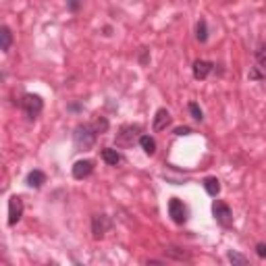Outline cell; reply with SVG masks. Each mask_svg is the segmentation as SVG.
<instances>
[{
  "label": "cell",
  "instance_id": "obj_22",
  "mask_svg": "<svg viewBox=\"0 0 266 266\" xmlns=\"http://www.w3.org/2000/svg\"><path fill=\"white\" fill-rule=\"evenodd\" d=\"M256 254L260 256V258H266V243H258V246H256Z\"/></svg>",
  "mask_w": 266,
  "mask_h": 266
},
{
  "label": "cell",
  "instance_id": "obj_13",
  "mask_svg": "<svg viewBox=\"0 0 266 266\" xmlns=\"http://www.w3.org/2000/svg\"><path fill=\"white\" fill-rule=\"evenodd\" d=\"M11 44H13V31L7 25H3V27H0V50L9 52L11 50Z\"/></svg>",
  "mask_w": 266,
  "mask_h": 266
},
{
  "label": "cell",
  "instance_id": "obj_24",
  "mask_svg": "<svg viewBox=\"0 0 266 266\" xmlns=\"http://www.w3.org/2000/svg\"><path fill=\"white\" fill-rule=\"evenodd\" d=\"M66 3H69V9H71V11H77V9H79V0H66Z\"/></svg>",
  "mask_w": 266,
  "mask_h": 266
},
{
  "label": "cell",
  "instance_id": "obj_1",
  "mask_svg": "<svg viewBox=\"0 0 266 266\" xmlns=\"http://www.w3.org/2000/svg\"><path fill=\"white\" fill-rule=\"evenodd\" d=\"M96 138H98V131L94 125H77L75 131H73V146L77 150H90L94 144H96Z\"/></svg>",
  "mask_w": 266,
  "mask_h": 266
},
{
  "label": "cell",
  "instance_id": "obj_6",
  "mask_svg": "<svg viewBox=\"0 0 266 266\" xmlns=\"http://www.w3.org/2000/svg\"><path fill=\"white\" fill-rule=\"evenodd\" d=\"M169 216L175 220L177 225H183L187 220V208H185V204L181 202L179 197H173L169 202Z\"/></svg>",
  "mask_w": 266,
  "mask_h": 266
},
{
  "label": "cell",
  "instance_id": "obj_12",
  "mask_svg": "<svg viewBox=\"0 0 266 266\" xmlns=\"http://www.w3.org/2000/svg\"><path fill=\"white\" fill-rule=\"evenodd\" d=\"M102 160H104L106 164H110V167H117V164L123 160V156H121L117 150H113V148H104V150H102Z\"/></svg>",
  "mask_w": 266,
  "mask_h": 266
},
{
  "label": "cell",
  "instance_id": "obj_17",
  "mask_svg": "<svg viewBox=\"0 0 266 266\" xmlns=\"http://www.w3.org/2000/svg\"><path fill=\"white\" fill-rule=\"evenodd\" d=\"M256 60H258V64H260V69L266 71V44H264V42L258 44V48H256Z\"/></svg>",
  "mask_w": 266,
  "mask_h": 266
},
{
  "label": "cell",
  "instance_id": "obj_2",
  "mask_svg": "<svg viewBox=\"0 0 266 266\" xmlns=\"http://www.w3.org/2000/svg\"><path fill=\"white\" fill-rule=\"evenodd\" d=\"M19 108L23 110V113L27 115V119H38L42 108H44V100L38 96V94H23L19 100Z\"/></svg>",
  "mask_w": 266,
  "mask_h": 266
},
{
  "label": "cell",
  "instance_id": "obj_15",
  "mask_svg": "<svg viewBox=\"0 0 266 266\" xmlns=\"http://www.w3.org/2000/svg\"><path fill=\"white\" fill-rule=\"evenodd\" d=\"M140 146H142V150L148 154V156H154V154H156V142H154V138H150V136H142L140 138Z\"/></svg>",
  "mask_w": 266,
  "mask_h": 266
},
{
  "label": "cell",
  "instance_id": "obj_14",
  "mask_svg": "<svg viewBox=\"0 0 266 266\" xmlns=\"http://www.w3.org/2000/svg\"><path fill=\"white\" fill-rule=\"evenodd\" d=\"M204 189L208 191V195L216 197L220 193V181L216 179V177H206V179H204Z\"/></svg>",
  "mask_w": 266,
  "mask_h": 266
},
{
  "label": "cell",
  "instance_id": "obj_5",
  "mask_svg": "<svg viewBox=\"0 0 266 266\" xmlns=\"http://www.w3.org/2000/svg\"><path fill=\"white\" fill-rule=\"evenodd\" d=\"M110 227H113V220H110L106 214H94L92 216V233H94L96 239H102L110 231Z\"/></svg>",
  "mask_w": 266,
  "mask_h": 266
},
{
  "label": "cell",
  "instance_id": "obj_18",
  "mask_svg": "<svg viewBox=\"0 0 266 266\" xmlns=\"http://www.w3.org/2000/svg\"><path fill=\"white\" fill-rule=\"evenodd\" d=\"M227 260H229L231 264H241V266L250 262L246 256H243V254H237V252H229V254H227Z\"/></svg>",
  "mask_w": 266,
  "mask_h": 266
},
{
  "label": "cell",
  "instance_id": "obj_10",
  "mask_svg": "<svg viewBox=\"0 0 266 266\" xmlns=\"http://www.w3.org/2000/svg\"><path fill=\"white\" fill-rule=\"evenodd\" d=\"M214 69V64L208 60H195L193 62V77L195 79H206Z\"/></svg>",
  "mask_w": 266,
  "mask_h": 266
},
{
  "label": "cell",
  "instance_id": "obj_19",
  "mask_svg": "<svg viewBox=\"0 0 266 266\" xmlns=\"http://www.w3.org/2000/svg\"><path fill=\"white\" fill-rule=\"evenodd\" d=\"M169 256H173V258H177V260H189V256L185 254V252H181L179 248H175V246H169L167 250H164Z\"/></svg>",
  "mask_w": 266,
  "mask_h": 266
},
{
  "label": "cell",
  "instance_id": "obj_16",
  "mask_svg": "<svg viewBox=\"0 0 266 266\" xmlns=\"http://www.w3.org/2000/svg\"><path fill=\"white\" fill-rule=\"evenodd\" d=\"M195 38L200 44H204L208 40V25H206V19H200L197 25H195Z\"/></svg>",
  "mask_w": 266,
  "mask_h": 266
},
{
  "label": "cell",
  "instance_id": "obj_21",
  "mask_svg": "<svg viewBox=\"0 0 266 266\" xmlns=\"http://www.w3.org/2000/svg\"><path fill=\"white\" fill-rule=\"evenodd\" d=\"M94 127H96L98 133H106V131H108V121H106L104 117H100V119L94 123Z\"/></svg>",
  "mask_w": 266,
  "mask_h": 266
},
{
  "label": "cell",
  "instance_id": "obj_4",
  "mask_svg": "<svg viewBox=\"0 0 266 266\" xmlns=\"http://www.w3.org/2000/svg\"><path fill=\"white\" fill-rule=\"evenodd\" d=\"M212 214H214L218 225H223V227H231L233 225V212H231V208L225 202H220V200H216V202L212 204Z\"/></svg>",
  "mask_w": 266,
  "mask_h": 266
},
{
  "label": "cell",
  "instance_id": "obj_11",
  "mask_svg": "<svg viewBox=\"0 0 266 266\" xmlns=\"http://www.w3.org/2000/svg\"><path fill=\"white\" fill-rule=\"evenodd\" d=\"M25 183L29 185V187H34V189H40L44 183H46V175H44L42 171H31L29 175H27V179H25Z\"/></svg>",
  "mask_w": 266,
  "mask_h": 266
},
{
  "label": "cell",
  "instance_id": "obj_3",
  "mask_svg": "<svg viewBox=\"0 0 266 266\" xmlns=\"http://www.w3.org/2000/svg\"><path fill=\"white\" fill-rule=\"evenodd\" d=\"M140 133H142L140 125H125V127L119 129L115 142H117V146H121V148H129V146H133L136 142H140V138H142Z\"/></svg>",
  "mask_w": 266,
  "mask_h": 266
},
{
  "label": "cell",
  "instance_id": "obj_20",
  "mask_svg": "<svg viewBox=\"0 0 266 266\" xmlns=\"http://www.w3.org/2000/svg\"><path fill=\"white\" fill-rule=\"evenodd\" d=\"M189 115L195 119V121H204V113H202V108H200L195 102H189Z\"/></svg>",
  "mask_w": 266,
  "mask_h": 266
},
{
  "label": "cell",
  "instance_id": "obj_23",
  "mask_svg": "<svg viewBox=\"0 0 266 266\" xmlns=\"http://www.w3.org/2000/svg\"><path fill=\"white\" fill-rule=\"evenodd\" d=\"M189 133H191L189 127H177V129H175V136H179V138H181V136H189Z\"/></svg>",
  "mask_w": 266,
  "mask_h": 266
},
{
  "label": "cell",
  "instance_id": "obj_8",
  "mask_svg": "<svg viewBox=\"0 0 266 266\" xmlns=\"http://www.w3.org/2000/svg\"><path fill=\"white\" fill-rule=\"evenodd\" d=\"M71 173H73L75 179H87V177L94 173V162H92V160H77V162L73 164Z\"/></svg>",
  "mask_w": 266,
  "mask_h": 266
},
{
  "label": "cell",
  "instance_id": "obj_9",
  "mask_svg": "<svg viewBox=\"0 0 266 266\" xmlns=\"http://www.w3.org/2000/svg\"><path fill=\"white\" fill-rule=\"evenodd\" d=\"M171 121H173V117L167 108L156 110V117H154V131H164L171 125Z\"/></svg>",
  "mask_w": 266,
  "mask_h": 266
},
{
  "label": "cell",
  "instance_id": "obj_7",
  "mask_svg": "<svg viewBox=\"0 0 266 266\" xmlns=\"http://www.w3.org/2000/svg\"><path fill=\"white\" fill-rule=\"evenodd\" d=\"M21 216H23V200H21L19 195H13L9 200V225H17Z\"/></svg>",
  "mask_w": 266,
  "mask_h": 266
}]
</instances>
